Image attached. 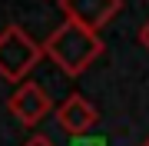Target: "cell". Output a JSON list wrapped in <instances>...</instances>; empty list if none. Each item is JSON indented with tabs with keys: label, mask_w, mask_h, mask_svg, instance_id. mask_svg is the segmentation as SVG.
I'll list each match as a JSON object with an SVG mask.
<instances>
[{
	"label": "cell",
	"mask_w": 149,
	"mask_h": 146,
	"mask_svg": "<svg viewBox=\"0 0 149 146\" xmlns=\"http://www.w3.org/2000/svg\"><path fill=\"white\" fill-rule=\"evenodd\" d=\"M139 43H143V47L149 50V20L143 23V27H139Z\"/></svg>",
	"instance_id": "ba28073f"
},
{
	"label": "cell",
	"mask_w": 149,
	"mask_h": 146,
	"mask_svg": "<svg viewBox=\"0 0 149 146\" xmlns=\"http://www.w3.org/2000/svg\"><path fill=\"white\" fill-rule=\"evenodd\" d=\"M70 146H106V140H103V136H73V143Z\"/></svg>",
	"instance_id": "8992f818"
},
{
	"label": "cell",
	"mask_w": 149,
	"mask_h": 146,
	"mask_svg": "<svg viewBox=\"0 0 149 146\" xmlns=\"http://www.w3.org/2000/svg\"><path fill=\"white\" fill-rule=\"evenodd\" d=\"M43 57H47L43 53V43H37L23 27L7 23V27L0 30V76H3L7 83H17V87H20V83L37 70V63Z\"/></svg>",
	"instance_id": "7a4b0ae2"
},
{
	"label": "cell",
	"mask_w": 149,
	"mask_h": 146,
	"mask_svg": "<svg viewBox=\"0 0 149 146\" xmlns=\"http://www.w3.org/2000/svg\"><path fill=\"white\" fill-rule=\"evenodd\" d=\"M139 146H149V140H146V143H139Z\"/></svg>",
	"instance_id": "9c48e42d"
},
{
	"label": "cell",
	"mask_w": 149,
	"mask_h": 146,
	"mask_svg": "<svg viewBox=\"0 0 149 146\" xmlns=\"http://www.w3.org/2000/svg\"><path fill=\"white\" fill-rule=\"evenodd\" d=\"M7 110H10V113L17 116V123H23V126H40L50 113H56V106H53V100H50V93L43 90L37 80H23L20 87L10 93Z\"/></svg>",
	"instance_id": "3957f363"
},
{
	"label": "cell",
	"mask_w": 149,
	"mask_h": 146,
	"mask_svg": "<svg viewBox=\"0 0 149 146\" xmlns=\"http://www.w3.org/2000/svg\"><path fill=\"white\" fill-rule=\"evenodd\" d=\"M23 146H56L50 136H43V133H33L30 140H23Z\"/></svg>",
	"instance_id": "52a82bcc"
},
{
	"label": "cell",
	"mask_w": 149,
	"mask_h": 146,
	"mask_svg": "<svg viewBox=\"0 0 149 146\" xmlns=\"http://www.w3.org/2000/svg\"><path fill=\"white\" fill-rule=\"evenodd\" d=\"M43 53L63 70L66 76H83L90 66L106 53L103 37L76 20H63L60 27L43 40Z\"/></svg>",
	"instance_id": "6da1fadb"
},
{
	"label": "cell",
	"mask_w": 149,
	"mask_h": 146,
	"mask_svg": "<svg viewBox=\"0 0 149 146\" xmlns=\"http://www.w3.org/2000/svg\"><path fill=\"white\" fill-rule=\"evenodd\" d=\"M60 10H63V20H76L103 33V27L113 23L116 13L123 10V0H60Z\"/></svg>",
	"instance_id": "277c9868"
},
{
	"label": "cell",
	"mask_w": 149,
	"mask_h": 146,
	"mask_svg": "<svg viewBox=\"0 0 149 146\" xmlns=\"http://www.w3.org/2000/svg\"><path fill=\"white\" fill-rule=\"evenodd\" d=\"M56 123L63 126V130L70 136H86L96 126V119H100V113H96V106L86 96H80V93H70V96L56 106Z\"/></svg>",
	"instance_id": "5b68a950"
}]
</instances>
